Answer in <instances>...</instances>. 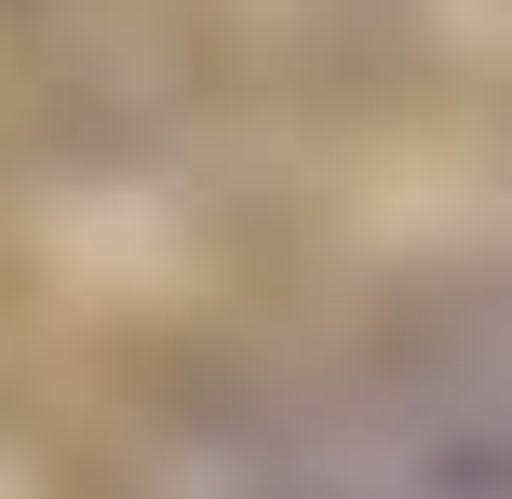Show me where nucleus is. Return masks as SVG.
Wrapping results in <instances>:
<instances>
[{
    "label": "nucleus",
    "instance_id": "f257e3e1",
    "mask_svg": "<svg viewBox=\"0 0 512 499\" xmlns=\"http://www.w3.org/2000/svg\"><path fill=\"white\" fill-rule=\"evenodd\" d=\"M162 499H472V486L337 365V378H310V392L216 405V419L176 446Z\"/></svg>",
    "mask_w": 512,
    "mask_h": 499
}]
</instances>
